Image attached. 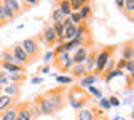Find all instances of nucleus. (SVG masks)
Returning a JSON list of instances; mask_svg holds the SVG:
<instances>
[{"instance_id": "nucleus-26", "label": "nucleus", "mask_w": 134, "mask_h": 120, "mask_svg": "<svg viewBox=\"0 0 134 120\" xmlns=\"http://www.w3.org/2000/svg\"><path fill=\"white\" fill-rule=\"evenodd\" d=\"M91 15H92V7H91V3L82 5L81 9H79V17H81V20H87Z\"/></svg>"}, {"instance_id": "nucleus-37", "label": "nucleus", "mask_w": 134, "mask_h": 120, "mask_svg": "<svg viewBox=\"0 0 134 120\" xmlns=\"http://www.w3.org/2000/svg\"><path fill=\"white\" fill-rule=\"evenodd\" d=\"M52 59H54V52L50 50V52H47L44 55V64H50V62H52Z\"/></svg>"}, {"instance_id": "nucleus-4", "label": "nucleus", "mask_w": 134, "mask_h": 120, "mask_svg": "<svg viewBox=\"0 0 134 120\" xmlns=\"http://www.w3.org/2000/svg\"><path fill=\"white\" fill-rule=\"evenodd\" d=\"M20 45H22L24 52L27 53V57L32 62L40 57V43L35 37H27V39H24L22 42H20Z\"/></svg>"}, {"instance_id": "nucleus-25", "label": "nucleus", "mask_w": 134, "mask_h": 120, "mask_svg": "<svg viewBox=\"0 0 134 120\" xmlns=\"http://www.w3.org/2000/svg\"><path fill=\"white\" fill-rule=\"evenodd\" d=\"M50 18H52V23H62V22H64V18H65V15L62 14V12L57 9V7H55V9H52Z\"/></svg>"}, {"instance_id": "nucleus-3", "label": "nucleus", "mask_w": 134, "mask_h": 120, "mask_svg": "<svg viewBox=\"0 0 134 120\" xmlns=\"http://www.w3.org/2000/svg\"><path fill=\"white\" fill-rule=\"evenodd\" d=\"M119 45H107L102 50H97V57H96V67H94V75H100L104 72V67L109 60L114 57V52L117 50Z\"/></svg>"}, {"instance_id": "nucleus-36", "label": "nucleus", "mask_w": 134, "mask_h": 120, "mask_svg": "<svg viewBox=\"0 0 134 120\" xmlns=\"http://www.w3.org/2000/svg\"><path fill=\"white\" fill-rule=\"evenodd\" d=\"M50 68H52V65H50V64H44L42 67H39V73H49Z\"/></svg>"}, {"instance_id": "nucleus-10", "label": "nucleus", "mask_w": 134, "mask_h": 120, "mask_svg": "<svg viewBox=\"0 0 134 120\" xmlns=\"http://www.w3.org/2000/svg\"><path fill=\"white\" fill-rule=\"evenodd\" d=\"M121 59L124 60H134V40L129 39L121 45Z\"/></svg>"}, {"instance_id": "nucleus-8", "label": "nucleus", "mask_w": 134, "mask_h": 120, "mask_svg": "<svg viewBox=\"0 0 134 120\" xmlns=\"http://www.w3.org/2000/svg\"><path fill=\"white\" fill-rule=\"evenodd\" d=\"M30 103L32 102H20L15 103V120H34L32 118V112H30Z\"/></svg>"}, {"instance_id": "nucleus-38", "label": "nucleus", "mask_w": 134, "mask_h": 120, "mask_svg": "<svg viewBox=\"0 0 134 120\" xmlns=\"http://www.w3.org/2000/svg\"><path fill=\"white\" fill-rule=\"evenodd\" d=\"M107 100H109V103H111V107H119L121 105V102H119L117 97H109Z\"/></svg>"}, {"instance_id": "nucleus-13", "label": "nucleus", "mask_w": 134, "mask_h": 120, "mask_svg": "<svg viewBox=\"0 0 134 120\" xmlns=\"http://www.w3.org/2000/svg\"><path fill=\"white\" fill-rule=\"evenodd\" d=\"M96 57H97V50H96V48L89 50V53H87V57H86V60H84V67H86V72H87V73L94 72V67H96Z\"/></svg>"}, {"instance_id": "nucleus-28", "label": "nucleus", "mask_w": 134, "mask_h": 120, "mask_svg": "<svg viewBox=\"0 0 134 120\" xmlns=\"http://www.w3.org/2000/svg\"><path fill=\"white\" fill-rule=\"evenodd\" d=\"M87 89H89V92H87V93H89L91 97H96V98H100V97H102V93H100V90H99V89H96L94 85L87 87Z\"/></svg>"}, {"instance_id": "nucleus-40", "label": "nucleus", "mask_w": 134, "mask_h": 120, "mask_svg": "<svg viewBox=\"0 0 134 120\" xmlns=\"http://www.w3.org/2000/svg\"><path fill=\"white\" fill-rule=\"evenodd\" d=\"M116 2V7H117V10H122V7H124V0H114Z\"/></svg>"}, {"instance_id": "nucleus-1", "label": "nucleus", "mask_w": 134, "mask_h": 120, "mask_svg": "<svg viewBox=\"0 0 134 120\" xmlns=\"http://www.w3.org/2000/svg\"><path fill=\"white\" fill-rule=\"evenodd\" d=\"M65 97H67V102H69V105L72 107L75 110H81L86 107V103L91 100V95L86 92V89H82V87H72V89H69L65 92Z\"/></svg>"}, {"instance_id": "nucleus-12", "label": "nucleus", "mask_w": 134, "mask_h": 120, "mask_svg": "<svg viewBox=\"0 0 134 120\" xmlns=\"http://www.w3.org/2000/svg\"><path fill=\"white\" fill-rule=\"evenodd\" d=\"M2 93H3V95H8V97H12V98H15V100H19V97H20V93H22V90H20V85L7 84V85L2 89Z\"/></svg>"}, {"instance_id": "nucleus-14", "label": "nucleus", "mask_w": 134, "mask_h": 120, "mask_svg": "<svg viewBox=\"0 0 134 120\" xmlns=\"http://www.w3.org/2000/svg\"><path fill=\"white\" fill-rule=\"evenodd\" d=\"M2 3L15 15V17H20V15L24 14V12H22V5H20L19 0H2Z\"/></svg>"}, {"instance_id": "nucleus-22", "label": "nucleus", "mask_w": 134, "mask_h": 120, "mask_svg": "<svg viewBox=\"0 0 134 120\" xmlns=\"http://www.w3.org/2000/svg\"><path fill=\"white\" fill-rule=\"evenodd\" d=\"M77 120H96V115L91 109H81L77 110Z\"/></svg>"}, {"instance_id": "nucleus-16", "label": "nucleus", "mask_w": 134, "mask_h": 120, "mask_svg": "<svg viewBox=\"0 0 134 120\" xmlns=\"http://www.w3.org/2000/svg\"><path fill=\"white\" fill-rule=\"evenodd\" d=\"M69 73H70V77L72 78H81L84 77V75H87V72H86V67H84V64H77V65H72L70 67V70H69Z\"/></svg>"}, {"instance_id": "nucleus-34", "label": "nucleus", "mask_w": 134, "mask_h": 120, "mask_svg": "<svg viewBox=\"0 0 134 120\" xmlns=\"http://www.w3.org/2000/svg\"><path fill=\"white\" fill-rule=\"evenodd\" d=\"M8 84V78H7V72H3V70H0V85L5 87Z\"/></svg>"}, {"instance_id": "nucleus-41", "label": "nucleus", "mask_w": 134, "mask_h": 120, "mask_svg": "<svg viewBox=\"0 0 134 120\" xmlns=\"http://www.w3.org/2000/svg\"><path fill=\"white\" fill-rule=\"evenodd\" d=\"M30 82H32V84H35V85H37V84H42V82H44V78H42V77H34Z\"/></svg>"}, {"instance_id": "nucleus-17", "label": "nucleus", "mask_w": 134, "mask_h": 120, "mask_svg": "<svg viewBox=\"0 0 134 120\" xmlns=\"http://www.w3.org/2000/svg\"><path fill=\"white\" fill-rule=\"evenodd\" d=\"M7 78L10 84H15V85H22L25 80H27V75L24 72H15V73H7Z\"/></svg>"}, {"instance_id": "nucleus-24", "label": "nucleus", "mask_w": 134, "mask_h": 120, "mask_svg": "<svg viewBox=\"0 0 134 120\" xmlns=\"http://www.w3.org/2000/svg\"><path fill=\"white\" fill-rule=\"evenodd\" d=\"M15 115H17L15 105H12L10 109H7L5 112H2V113H0V120H15Z\"/></svg>"}, {"instance_id": "nucleus-30", "label": "nucleus", "mask_w": 134, "mask_h": 120, "mask_svg": "<svg viewBox=\"0 0 134 120\" xmlns=\"http://www.w3.org/2000/svg\"><path fill=\"white\" fill-rule=\"evenodd\" d=\"M30 112H32V118H34V120H37V118L40 117V110L37 109V105H35L34 102L30 103Z\"/></svg>"}, {"instance_id": "nucleus-39", "label": "nucleus", "mask_w": 134, "mask_h": 120, "mask_svg": "<svg viewBox=\"0 0 134 120\" xmlns=\"http://www.w3.org/2000/svg\"><path fill=\"white\" fill-rule=\"evenodd\" d=\"M39 2L40 0H24V5H29V7H35V5H39Z\"/></svg>"}, {"instance_id": "nucleus-33", "label": "nucleus", "mask_w": 134, "mask_h": 120, "mask_svg": "<svg viewBox=\"0 0 134 120\" xmlns=\"http://www.w3.org/2000/svg\"><path fill=\"white\" fill-rule=\"evenodd\" d=\"M126 62L127 60H124V59H116V67L114 68H117V70H124V67H126Z\"/></svg>"}, {"instance_id": "nucleus-29", "label": "nucleus", "mask_w": 134, "mask_h": 120, "mask_svg": "<svg viewBox=\"0 0 134 120\" xmlns=\"http://www.w3.org/2000/svg\"><path fill=\"white\" fill-rule=\"evenodd\" d=\"M124 70L127 72V75H131V77H132V73H134V60H127V62H126Z\"/></svg>"}, {"instance_id": "nucleus-20", "label": "nucleus", "mask_w": 134, "mask_h": 120, "mask_svg": "<svg viewBox=\"0 0 134 120\" xmlns=\"http://www.w3.org/2000/svg\"><path fill=\"white\" fill-rule=\"evenodd\" d=\"M55 7H57V9L60 10L64 15H65V17H69V15L72 14V10H70V3H69V0H57V2H55Z\"/></svg>"}, {"instance_id": "nucleus-11", "label": "nucleus", "mask_w": 134, "mask_h": 120, "mask_svg": "<svg viewBox=\"0 0 134 120\" xmlns=\"http://www.w3.org/2000/svg\"><path fill=\"white\" fill-rule=\"evenodd\" d=\"M15 18H17V17H15V15L7 9L5 5H3L2 0H0V27H3V25H7V23L14 22Z\"/></svg>"}, {"instance_id": "nucleus-31", "label": "nucleus", "mask_w": 134, "mask_h": 120, "mask_svg": "<svg viewBox=\"0 0 134 120\" xmlns=\"http://www.w3.org/2000/svg\"><path fill=\"white\" fill-rule=\"evenodd\" d=\"M69 18H70V22H72L74 25H79V23L82 22V20H81V17H79V12H72V14L69 15Z\"/></svg>"}, {"instance_id": "nucleus-43", "label": "nucleus", "mask_w": 134, "mask_h": 120, "mask_svg": "<svg viewBox=\"0 0 134 120\" xmlns=\"http://www.w3.org/2000/svg\"><path fill=\"white\" fill-rule=\"evenodd\" d=\"M114 120H126L124 117H117V118H114Z\"/></svg>"}, {"instance_id": "nucleus-19", "label": "nucleus", "mask_w": 134, "mask_h": 120, "mask_svg": "<svg viewBox=\"0 0 134 120\" xmlns=\"http://www.w3.org/2000/svg\"><path fill=\"white\" fill-rule=\"evenodd\" d=\"M97 80H99L97 75H94V73H87V75H84L81 80H79V82H81V84H79V87H82V89H87V87L94 85Z\"/></svg>"}, {"instance_id": "nucleus-44", "label": "nucleus", "mask_w": 134, "mask_h": 120, "mask_svg": "<svg viewBox=\"0 0 134 120\" xmlns=\"http://www.w3.org/2000/svg\"><path fill=\"white\" fill-rule=\"evenodd\" d=\"M2 89H3V87H2V85H0V95H2Z\"/></svg>"}, {"instance_id": "nucleus-7", "label": "nucleus", "mask_w": 134, "mask_h": 120, "mask_svg": "<svg viewBox=\"0 0 134 120\" xmlns=\"http://www.w3.org/2000/svg\"><path fill=\"white\" fill-rule=\"evenodd\" d=\"M34 103L37 105V109L40 110V115H54V110H52V105L50 102L47 100L44 93H39L35 98H34Z\"/></svg>"}, {"instance_id": "nucleus-35", "label": "nucleus", "mask_w": 134, "mask_h": 120, "mask_svg": "<svg viewBox=\"0 0 134 120\" xmlns=\"http://www.w3.org/2000/svg\"><path fill=\"white\" fill-rule=\"evenodd\" d=\"M69 3H70V10H72V12H79V9L82 7L77 0H69Z\"/></svg>"}, {"instance_id": "nucleus-18", "label": "nucleus", "mask_w": 134, "mask_h": 120, "mask_svg": "<svg viewBox=\"0 0 134 120\" xmlns=\"http://www.w3.org/2000/svg\"><path fill=\"white\" fill-rule=\"evenodd\" d=\"M17 103V100L15 98H12V97H8V95H0V113L2 112H5L7 109H10L12 105H15Z\"/></svg>"}, {"instance_id": "nucleus-27", "label": "nucleus", "mask_w": 134, "mask_h": 120, "mask_svg": "<svg viewBox=\"0 0 134 120\" xmlns=\"http://www.w3.org/2000/svg\"><path fill=\"white\" fill-rule=\"evenodd\" d=\"M54 78H55V82H57L59 85H69V84H72V82H74V78L70 77V75H55Z\"/></svg>"}, {"instance_id": "nucleus-2", "label": "nucleus", "mask_w": 134, "mask_h": 120, "mask_svg": "<svg viewBox=\"0 0 134 120\" xmlns=\"http://www.w3.org/2000/svg\"><path fill=\"white\" fill-rule=\"evenodd\" d=\"M65 87H55V89H50V90H45L44 95L47 97V100L50 102L52 105V110L54 113L57 112H62L67 105V97H65Z\"/></svg>"}, {"instance_id": "nucleus-5", "label": "nucleus", "mask_w": 134, "mask_h": 120, "mask_svg": "<svg viewBox=\"0 0 134 120\" xmlns=\"http://www.w3.org/2000/svg\"><path fill=\"white\" fill-rule=\"evenodd\" d=\"M50 65H54V68L59 70L60 73H67L72 67V59H70V53H60V55H54V60L50 62Z\"/></svg>"}, {"instance_id": "nucleus-21", "label": "nucleus", "mask_w": 134, "mask_h": 120, "mask_svg": "<svg viewBox=\"0 0 134 120\" xmlns=\"http://www.w3.org/2000/svg\"><path fill=\"white\" fill-rule=\"evenodd\" d=\"M75 35H77V25H69V27H64V40L69 42V40H74Z\"/></svg>"}, {"instance_id": "nucleus-42", "label": "nucleus", "mask_w": 134, "mask_h": 120, "mask_svg": "<svg viewBox=\"0 0 134 120\" xmlns=\"http://www.w3.org/2000/svg\"><path fill=\"white\" fill-rule=\"evenodd\" d=\"M79 3H81V5H87V3H91L92 0H77Z\"/></svg>"}, {"instance_id": "nucleus-6", "label": "nucleus", "mask_w": 134, "mask_h": 120, "mask_svg": "<svg viewBox=\"0 0 134 120\" xmlns=\"http://www.w3.org/2000/svg\"><path fill=\"white\" fill-rule=\"evenodd\" d=\"M10 50H12V55H14L15 64L22 65V67H29V65L34 64V62L27 57V53L24 52V48H22V45H20V43H15L14 47H10Z\"/></svg>"}, {"instance_id": "nucleus-15", "label": "nucleus", "mask_w": 134, "mask_h": 120, "mask_svg": "<svg viewBox=\"0 0 134 120\" xmlns=\"http://www.w3.org/2000/svg\"><path fill=\"white\" fill-rule=\"evenodd\" d=\"M87 53H89V48H87V47H79V48H75L74 55L70 57V59H72V64H74V65L84 64V60H86Z\"/></svg>"}, {"instance_id": "nucleus-32", "label": "nucleus", "mask_w": 134, "mask_h": 120, "mask_svg": "<svg viewBox=\"0 0 134 120\" xmlns=\"http://www.w3.org/2000/svg\"><path fill=\"white\" fill-rule=\"evenodd\" d=\"M99 107H100L102 110H109V109H111V103H109L107 98H102V97H100V98H99Z\"/></svg>"}, {"instance_id": "nucleus-23", "label": "nucleus", "mask_w": 134, "mask_h": 120, "mask_svg": "<svg viewBox=\"0 0 134 120\" xmlns=\"http://www.w3.org/2000/svg\"><path fill=\"white\" fill-rule=\"evenodd\" d=\"M0 62H8V64H15L10 47H8V48H3V50L0 52Z\"/></svg>"}, {"instance_id": "nucleus-9", "label": "nucleus", "mask_w": 134, "mask_h": 120, "mask_svg": "<svg viewBox=\"0 0 134 120\" xmlns=\"http://www.w3.org/2000/svg\"><path fill=\"white\" fill-rule=\"evenodd\" d=\"M42 43L47 45V47H54L57 43V35H55V30H54L52 23L45 25L44 30H42Z\"/></svg>"}]
</instances>
